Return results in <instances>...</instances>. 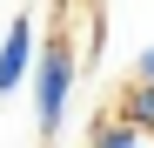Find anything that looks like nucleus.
<instances>
[{"mask_svg":"<svg viewBox=\"0 0 154 148\" xmlns=\"http://www.w3.org/2000/svg\"><path fill=\"white\" fill-rule=\"evenodd\" d=\"M67 101H74V47L54 40V47H40V67H34V114L47 135L67 121Z\"/></svg>","mask_w":154,"mask_h":148,"instance_id":"obj_1","label":"nucleus"},{"mask_svg":"<svg viewBox=\"0 0 154 148\" xmlns=\"http://www.w3.org/2000/svg\"><path fill=\"white\" fill-rule=\"evenodd\" d=\"M27 67H40V27H34V14H14L7 40H0V94H14L27 81Z\"/></svg>","mask_w":154,"mask_h":148,"instance_id":"obj_2","label":"nucleus"},{"mask_svg":"<svg viewBox=\"0 0 154 148\" xmlns=\"http://www.w3.org/2000/svg\"><path fill=\"white\" fill-rule=\"evenodd\" d=\"M87 148H154V135L141 128V121L114 114V121H100V128H94V141H87Z\"/></svg>","mask_w":154,"mask_h":148,"instance_id":"obj_3","label":"nucleus"},{"mask_svg":"<svg viewBox=\"0 0 154 148\" xmlns=\"http://www.w3.org/2000/svg\"><path fill=\"white\" fill-rule=\"evenodd\" d=\"M127 121H141V128L154 135V81H134V88H127V108H121Z\"/></svg>","mask_w":154,"mask_h":148,"instance_id":"obj_4","label":"nucleus"},{"mask_svg":"<svg viewBox=\"0 0 154 148\" xmlns=\"http://www.w3.org/2000/svg\"><path fill=\"white\" fill-rule=\"evenodd\" d=\"M134 81H154V47H141V54H134Z\"/></svg>","mask_w":154,"mask_h":148,"instance_id":"obj_5","label":"nucleus"}]
</instances>
